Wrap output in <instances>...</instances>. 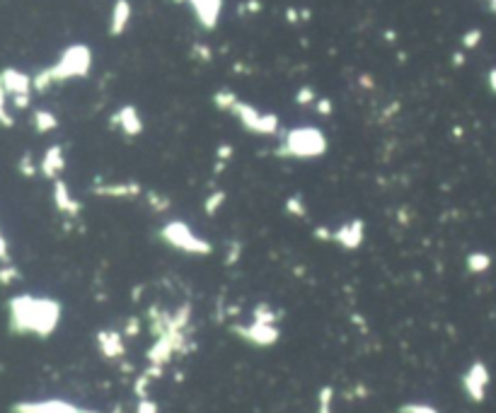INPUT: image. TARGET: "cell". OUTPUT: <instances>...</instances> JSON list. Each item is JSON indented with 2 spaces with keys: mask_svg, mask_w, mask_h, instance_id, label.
<instances>
[{
  "mask_svg": "<svg viewBox=\"0 0 496 413\" xmlns=\"http://www.w3.org/2000/svg\"><path fill=\"white\" fill-rule=\"evenodd\" d=\"M61 307L54 300H41L34 295H17L10 300V329L15 334H36L49 336L58 327Z\"/></svg>",
  "mask_w": 496,
  "mask_h": 413,
  "instance_id": "6da1fadb",
  "label": "cell"
},
{
  "mask_svg": "<svg viewBox=\"0 0 496 413\" xmlns=\"http://www.w3.org/2000/svg\"><path fill=\"white\" fill-rule=\"evenodd\" d=\"M90 63H93V53L90 49L82 44L68 46L66 51L61 53V58L56 61V66L41 71L39 75L32 77V85L36 92H47L54 82L71 80V77H85L90 73Z\"/></svg>",
  "mask_w": 496,
  "mask_h": 413,
  "instance_id": "7a4b0ae2",
  "label": "cell"
},
{
  "mask_svg": "<svg viewBox=\"0 0 496 413\" xmlns=\"http://www.w3.org/2000/svg\"><path fill=\"white\" fill-rule=\"evenodd\" d=\"M327 150V138L320 128H293L288 131L283 155L291 158H318Z\"/></svg>",
  "mask_w": 496,
  "mask_h": 413,
  "instance_id": "3957f363",
  "label": "cell"
},
{
  "mask_svg": "<svg viewBox=\"0 0 496 413\" xmlns=\"http://www.w3.org/2000/svg\"><path fill=\"white\" fill-rule=\"evenodd\" d=\"M231 112L235 114V116L240 118L242 126H245L247 131H252V133L272 136V133H276V128H279L276 114H261V112H257L255 107H250V104H245V102H235V107H233Z\"/></svg>",
  "mask_w": 496,
  "mask_h": 413,
  "instance_id": "277c9868",
  "label": "cell"
},
{
  "mask_svg": "<svg viewBox=\"0 0 496 413\" xmlns=\"http://www.w3.org/2000/svg\"><path fill=\"white\" fill-rule=\"evenodd\" d=\"M163 237L169 242L172 247L179 249L191 251V254H209L211 247L204 240H199L196 235H191V229L185 223H167L163 227Z\"/></svg>",
  "mask_w": 496,
  "mask_h": 413,
  "instance_id": "5b68a950",
  "label": "cell"
},
{
  "mask_svg": "<svg viewBox=\"0 0 496 413\" xmlns=\"http://www.w3.org/2000/svg\"><path fill=\"white\" fill-rule=\"evenodd\" d=\"M486 387H489V370H486L484 362H472L467 367V373L462 375V392L467 394V399L475 403L484 401L486 397Z\"/></svg>",
  "mask_w": 496,
  "mask_h": 413,
  "instance_id": "8992f818",
  "label": "cell"
},
{
  "mask_svg": "<svg viewBox=\"0 0 496 413\" xmlns=\"http://www.w3.org/2000/svg\"><path fill=\"white\" fill-rule=\"evenodd\" d=\"M12 413H82V408L73 406L61 399H47V401H22L12 406Z\"/></svg>",
  "mask_w": 496,
  "mask_h": 413,
  "instance_id": "52a82bcc",
  "label": "cell"
},
{
  "mask_svg": "<svg viewBox=\"0 0 496 413\" xmlns=\"http://www.w3.org/2000/svg\"><path fill=\"white\" fill-rule=\"evenodd\" d=\"M235 334H240L242 338L257 343V346H272L279 338V329L274 327V324H261V321H255V324L247 329L235 327Z\"/></svg>",
  "mask_w": 496,
  "mask_h": 413,
  "instance_id": "ba28073f",
  "label": "cell"
},
{
  "mask_svg": "<svg viewBox=\"0 0 496 413\" xmlns=\"http://www.w3.org/2000/svg\"><path fill=\"white\" fill-rule=\"evenodd\" d=\"M182 3V0H177ZM191 8H194V15L199 17V22L206 29H213L218 25L220 17V8H223V0H189Z\"/></svg>",
  "mask_w": 496,
  "mask_h": 413,
  "instance_id": "9c48e42d",
  "label": "cell"
},
{
  "mask_svg": "<svg viewBox=\"0 0 496 413\" xmlns=\"http://www.w3.org/2000/svg\"><path fill=\"white\" fill-rule=\"evenodd\" d=\"M0 82H3L5 92L12 95V97H17V95H29V90L34 87L32 85V77L20 71H15V68H8V71L0 73Z\"/></svg>",
  "mask_w": 496,
  "mask_h": 413,
  "instance_id": "30bf717a",
  "label": "cell"
},
{
  "mask_svg": "<svg viewBox=\"0 0 496 413\" xmlns=\"http://www.w3.org/2000/svg\"><path fill=\"white\" fill-rule=\"evenodd\" d=\"M112 123L121 128L126 136H139V133L143 131V121H141L139 109H136V107H121L112 116Z\"/></svg>",
  "mask_w": 496,
  "mask_h": 413,
  "instance_id": "8fae6325",
  "label": "cell"
},
{
  "mask_svg": "<svg viewBox=\"0 0 496 413\" xmlns=\"http://www.w3.org/2000/svg\"><path fill=\"white\" fill-rule=\"evenodd\" d=\"M332 240H337L342 247H349V249H356L358 245H361V240H364V225L358 223H349L344 225V227H339L337 232L332 235Z\"/></svg>",
  "mask_w": 496,
  "mask_h": 413,
  "instance_id": "7c38bea8",
  "label": "cell"
},
{
  "mask_svg": "<svg viewBox=\"0 0 496 413\" xmlns=\"http://www.w3.org/2000/svg\"><path fill=\"white\" fill-rule=\"evenodd\" d=\"M128 20H131V3L128 0H117L112 8V25H109V34L119 36L123 34V29L128 27Z\"/></svg>",
  "mask_w": 496,
  "mask_h": 413,
  "instance_id": "4fadbf2b",
  "label": "cell"
},
{
  "mask_svg": "<svg viewBox=\"0 0 496 413\" xmlns=\"http://www.w3.org/2000/svg\"><path fill=\"white\" fill-rule=\"evenodd\" d=\"M63 164H66V160H63L61 145H51V148L47 150V155H44V160H41V172H44V177L54 179L61 174Z\"/></svg>",
  "mask_w": 496,
  "mask_h": 413,
  "instance_id": "5bb4252c",
  "label": "cell"
},
{
  "mask_svg": "<svg viewBox=\"0 0 496 413\" xmlns=\"http://www.w3.org/2000/svg\"><path fill=\"white\" fill-rule=\"evenodd\" d=\"M97 346L107 358H121L123 355V341L117 331H99Z\"/></svg>",
  "mask_w": 496,
  "mask_h": 413,
  "instance_id": "9a60e30c",
  "label": "cell"
},
{
  "mask_svg": "<svg viewBox=\"0 0 496 413\" xmlns=\"http://www.w3.org/2000/svg\"><path fill=\"white\" fill-rule=\"evenodd\" d=\"M54 201H56L58 210H63V213H68V215H75L78 210H80L78 201L71 199V194H68V186L63 182L54 184Z\"/></svg>",
  "mask_w": 496,
  "mask_h": 413,
  "instance_id": "2e32d148",
  "label": "cell"
},
{
  "mask_svg": "<svg viewBox=\"0 0 496 413\" xmlns=\"http://www.w3.org/2000/svg\"><path fill=\"white\" fill-rule=\"evenodd\" d=\"M58 126V118L54 116L51 112H47V109H36L34 112V128L39 133H49L54 131V128Z\"/></svg>",
  "mask_w": 496,
  "mask_h": 413,
  "instance_id": "e0dca14e",
  "label": "cell"
},
{
  "mask_svg": "<svg viewBox=\"0 0 496 413\" xmlns=\"http://www.w3.org/2000/svg\"><path fill=\"white\" fill-rule=\"evenodd\" d=\"M491 264V259L486 254H482V251H475V254L467 256V268L472 271V273H482V271H486Z\"/></svg>",
  "mask_w": 496,
  "mask_h": 413,
  "instance_id": "ac0fdd59",
  "label": "cell"
},
{
  "mask_svg": "<svg viewBox=\"0 0 496 413\" xmlns=\"http://www.w3.org/2000/svg\"><path fill=\"white\" fill-rule=\"evenodd\" d=\"M235 102H237V97L233 95L231 90H220L213 95V104L218 109H225V112H231V109L235 107Z\"/></svg>",
  "mask_w": 496,
  "mask_h": 413,
  "instance_id": "d6986e66",
  "label": "cell"
},
{
  "mask_svg": "<svg viewBox=\"0 0 496 413\" xmlns=\"http://www.w3.org/2000/svg\"><path fill=\"white\" fill-rule=\"evenodd\" d=\"M17 278H20V271H17V266H12V264H3V266H0V286H10V283H15Z\"/></svg>",
  "mask_w": 496,
  "mask_h": 413,
  "instance_id": "ffe728a7",
  "label": "cell"
},
{
  "mask_svg": "<svg viewBox=\"0 0 496 413\" xmlns=\"http://www.w3.org/2000/svg\"><path fill=\"white\" fill-rule=\"evenodd\" d=\"M97 194H109V196H131V194H139V186H136V184H126V186L117 184V186H112V189H97Z\"/></svg>",
  "mask_w": 496,
  "mask_h": 413,
  "instance_id": "44dd1931",
  "label": "cell"
},
{
  "mask_svg": "<svg viewBox=\"0 0 496 413\" xmlns=\"http://www.w3.org/2000/svg\"><path fill=\"white\" fill-rule=\"evenodd\" d=\"M399 413H438L431 403H421V401H412L399 406Z\"/></svg>",
  "mask_w": 496,
  "mask_h": 413,
  "instance_id": "7402d4cb",
  "label": "cell"
},
{
  "mask_svg": "<svg viewBox=\"0 0 496 413\" xmlns=\"http://www.w3.org/2000/svg\"><path fill=\"white\" fill-rule=\"evenodd\" d=\"M5 102H8V92H5V87H3V82H0V123L10 128L15 121H12V116H10V114H8Z\"/></svg>",
  "mask_w": 496,
  "mask_h": 413,
  "instance_id": "603a6c76",
  "label": "cell"
},
{
  "mask_svg": "<svg viewBox=\"0 0 496 413\" xmlns=\"http://www.w3.org/2000/svg\"><path fill=\"white\" fill-rule=\"evenodd\" d=\"M332 401H334V389L324 387L320 392V413H332Z\"/></svg>",
  "mask_w": 496,
  "mask_h": 413,
  "instance_id": "cb8c5ba5",
  "label": "cell"
},
{
  "mask_svg": "<svg viewBox=\"0 0 496 413\" xmlns=\"http://www.w3.org/2000/svg\"><path fill=\"white\" fill-rule=\"evenodd\" d=\"M296 102L298 104L315 102V90H312V87H300V90H298V95H296Z\"/></svg>",
  "mask_w": 496,
  "mask_h": 413,
  "instance_id": "d4e9b609",
  "label": "cell"
},
{
  "mask_svg": "<svg viewBox=\"0 0 496 413\" xmlns=\"http://www.w3.org/2000/svg\"><path fill=\"white\" fill-rule=\"evenodd\" d=\"M480 39H482V32L480 29H472V32H467V34L462 36V46H465V49H475V46L480 44Z\"/></svg>",
  "mask_w": 496,
  "mask_h": 413,
  "instance_id": "484cf974",
  "label": "cell"
},
{
  "mask_svg": "<svg viewBox=\"0 0 496 413\" xmlns=\"http://www.w3.org/2000/svg\"><path fill=\"white\" fill-rule=\"evenodd\" d=\"M225 201V194L223 191H218V194H213L209 201H206V213H215V210L220 208V203Z\"/></svg>",
  "mask_w": 496,
  "mask_h": 413,
  "instance_id": "4316f807",
  "label": "cell"
},
{
  "mask_svg": "<svg viewBox=\"0 0 496 413\" xmlns=\"http://www.w3.org/2000/svg\"><path fill=\"white\" fill-rule=\"evenodd\" d=\"M133 413H158V403L150 401V399H139V406Z\"/></svg>",
  "mask_w": 496,
  "mask_h": 413,
  "instance_id": "83f0119b",
  "label": "cell"
},
{
  "mask_svg": "<svg viewBox=\"0 0 496 413\" xmlns=\"http://www.w3.org/2000/svg\"><path fill=\"white\" fill-rule=\"evenodd\" d=\"M20 172L25 174V177H32V174L36 172V167H34V160H32V155H25V158L20 160Z\"/></svg>",
  "mask_w": 496,
  "mask_h": 413,
  "instance_id": "f1b7e54d",
  "label": "cell"
},
{
  "mask_svg": "<svg viewBox=\"0 0 496 413\" xmlns=\"http://www.w3.org/2000/svg\"><path fill=\"white\" fill-rule=\"evenodd\" d=\"M286 208H288V213H293V215H305V208H303L298 196H293V199L286 201Z\"/></svg>",
  "mask_w": 496,
  "mask_h": 413,
  "instance_id": "f546056e",
  "label": "cell"
},
{
  "mask_svg": "<svg viewBox=\"0 0 496 413\" xmlns=\"http://www.w3.org/2000/svg\"><path fill=\"white\" fill-rule=\"evenodd\" d=\"M194 56H199L201 61H211V51L206 49L204 44H196V46H194Z\"/></svg>",
  "mask_w": 496,
  "mask_h": 413,
  "instance_id": "4dcf8cb0",
  "label": "cell"
},
{
  "mask_svg": "<svg viewBox=\"0 0 496 413\" xmlns=\"http://www.w3.org/2000/svg\"><path fill=\"white\" fill-rule=\"evenodd\" d=\"M150 203H155V210H165L169 205L167 199H160L158 194H150Z\"/></svg>",
  "mask_w": 496,
  "mask_h": 413,
  "instance_id": "1f68e13d",
  "label": "cell"
},
{
  "mask_svg": "<svg viewBox=\"0 0 496 413\" xmlns=\"http://www.w3.org/2000/svg\"><path fill=\"white\" fill-rule=\"evenodd\" d=\"M12 104L17 109H27L29 107V95H17V97H12Z\"/></svg>",
  "mask_w": 496,
  "mask_h": 413,
  "instance_id": "d6a6232c",
  "label": "cell"
},
{
  "mask_svg": "<svg viewBox=\"0 0 496 413\" xmlns=\"http://www.w3.org/2000/svg\"><path fill=\"white\" fill-rule=\"evenodd\" d=\"M237 256H240V245H237V242H233V251L228 249V264H235Z\"/></svg>",
  "mask_w": 496,
  "mask_h": 413,
  "instance_id": "836d02e7",
  "label": "cell"
},
{
  "mask_svg": "<svg viewBox=\"0 0 496 413\" xmlns=\"http://www.w3.org/2000/svg\"><path fill=\"white\" fill-rule=\"evenodd\" d=\"M318 112L320 114H327V116H329V114H332V102H329V99H320V102H318Z\"/></svg>",
  "mask_w": 496,
  "mask_h": 413,
  "instance_id": "e575fe53",
  "label": "cell"
},
{
  "mask_svg": "<svg viewBox=\"0 0 496 413\" xmlns=\"http://www.w3.org/2000/svg\"><path fill=\"white\" fill-rule=\"evenodd\" d=\"M233 155V148L231 145H220V150H218V158L220 160H228Z\"/></svg>",
  "mask_w": 496,
  "mask_h": 413,
  "instance_id": "d590c367",
  "label": "cell"
},
{
  "mask_svg": "<svg viewBox=\"0 0 496 413\" xmlns=\"http://www.w3.org/2000/svg\"><path fill=\"white\" fill-rule=\"evenodd\" d=\"M259 0H250V3H247V10H252V12H257V10H259Z\"/></svg>",
  "mask_w": 496,
  "mask_h": 413,
  "instance_id": "8d00e7d4",
  "label": "cell"
},
{
  "mask_svg": "<svg viewBox=\"0 0 496 413\" xmlns=\"http://www.w3.org/2000/svg\"><path fill=\"white\" fill-rule=\"evenodd\" d=\"M489 85H491V90L496 92V68H494V71L489 73Z\"/></svg>",
  "mask_w": 496,
  "mask_h": 413,
  "instance_id": "74e56055",
  "label": "cell"
},
{
  "mask_svg": "<svg viewBox=\"0 0 496 413\" xmlns=\"http://www.w3.org/2000/svg\"><path fill=\"white\" fill-rule=\"evenodd\" d=\"M286 17H288L291 22H298V12L293 10V8H291V10H286Z\"/></svg>",
  "mask_w": 496,
  "mask_h": 413,
  "instance_id": "f35d334b",
  "label": "cell"
},
{
  "mask_svg": "<svg viewBox=\"0 0 496 413\" xmlns=\"http://www.w3.org/2000/svg\"><path fill=\"white\" fill-rule=\"evenodd\" d=\"M453 63H456V66H460V63H465V56H460V53H456V56H453Z\"/></svg>",
  "mask_w": 496,
  "mask_h": 413,
  "instance_id": "ab89813d",
  "label": "cell"
},
{
  "mask_svg": "<svg viewBox=\"0 0 496 413\" xmlns=\"http://www.w3.org/2000/svg\"><path fill=\"white\" fill-rule=\"evenodd\" d=\"M82 413H97V411H82ZM119 413V411H117Z\"/></svg>",
  "mask_w": 496,
  "mask_h": 413,
  "instance_id": "60d3db41",
  "label": "cell"
}]
</instances>
